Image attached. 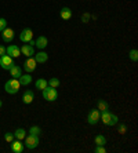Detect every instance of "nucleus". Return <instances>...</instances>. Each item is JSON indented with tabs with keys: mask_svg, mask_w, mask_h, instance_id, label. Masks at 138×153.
Segmentation results:
<instances>
[{
	"mask_svg": "<svg viewBox=\"0 0 138 153\" xmlns=\"http://www.w3.org/2000/svg\"><path fill=\"white\" fill-rule=\"evenodd\" d=\"M19 80L18 79H10L8 82H6V84H4V90H6V93L8 94H17L18 91H19Z\"/></svg>",
	"mask_w": 138,
	"mask_h": 153,
	"instance_id": "obj_1",
	"label": "nucleus"
},
{
	"mask_svg": "<svg viewBox=\"0 0 138 153\" xmlns=\"http://www.w3.org/2000/svg\"><path fill=\"white\" fill-rule=\"evenodd\" d=\"M42 93H43V98H44L46 101H48V102L55 101V100H57V97H58L57 90L54 88V87H50V85H47V87L43 90Z\"/></svg>",
	"mask_w": 138,
	"mask_h": 153,
	"instance_id": "obj_2",
	"label": "nucleus"
},
{
	"mask_svg": "<svg viewBox=\"0 0 138 153\" xmlns=\"http://www.w3.org/2000/svg\"><path fill=\"white\" fill-rule=\"evenodd\" d=\"M40 143V139L37 135H32V134H29L28 137H25V146L28 148V149H35L37 148Z\"/></svg>",
	"mask_w": 138,
	"mask_h": 153,
	"instance_id": "obj_3",
	"label": "nucleus"
},
{
	"mask_svg": "<svg viewBox=\"0 0 138 153\" xmlns=\"http://www.w3.org/2000/svg\"><path fill=\"white\" fill-rule=\"evenodd\" d=\"M14 65V61H13V58L10 57V55H1L0 57V66L4 69V71H8V69L11 68Z\"/></svg>",
	"mask_w": 138,
	"mask_h": 153,
	"instance_id": "obj_4",
	"label": "nucleus"
},
{
	"mask_svg": "<svg viewBox=\"0 0 138 153\" xmlns=\"http://www.w3.org/2000/svg\"><path fill=\"white\" fill-rule=\"evenodd\" d=\"M99 114L101 112L98 109H91L87 114V121H89V124H97V121L99 120Z\"/></svg>",
	"mask_w": 138,
	"mask_h": 153,
	"instance_id": "obj_5",
	"label": "nucleus"
},
{
	"mask_svg": "<svg viewBox=\"0 0 138 153\" xmlns=\"http://www.w3.org/2000/svg\"><path fill=\"white\" fill-rule=\"evenodd\" d=\"M6 54L10 55L11 58H17L21 55V50H19V47H17L15 44H11V46H8L7 48H6Z\"/></svg>",
	"mask_w": 138,
	"mask_h": 153,
	"instance_id": "obj_6",
	"label": "nucleus"
},
{
	"mask_svg": "<svg viewBox=\"0 0 138 153\" xmlns=\"http://www.w3.org/2000/svg\"><path fill=\"white\" fill-rule=\"evenodd\" d=\"M36 65H37V62L35 61V58H32V57H29L28 59L25 61V64H24V69L28 73H31V72H33L36 69Z\"/></svg>",
	"mask_w": 138,
	"mask_h": 153,
	"instance_id": "obj_7",
	"label": "nucleus"
},
{
	"mask_svg": "<svg viewBox=\"0 0 138 153\" xmlns=\"http://www.w3.org/2000/svg\"><path fill=\"white\" fill-rule=\"evenodd\" d=\"M33 37V32L31 29H24L21 33H19V40L22 43H29Z\"/></svg>",
	"mask_w": 138,
	"mask_h": 153,
	"instance_id": "obj_8",
	"label": "nucleus"
},
{
	"mask_svg": "<svg viewBox=\"0 0 138 153\" xmlns=\"http://www.w3.org/2000/svg\"><path fill=\"white\" fill-rule=\"evenodd\" d=\"M1 37H3V42L4 43H11L13 39H14V30L11 28H6L1 33Z\"/></svg>",
	"mask_w": 138,
	"mask_h": 153,
	"instance_id": "obj_9",
	"label": "nucleus"
},
{
	"mask_svg": "<svg viewBox=\"0 0 138 153\" xmlns=\"http://www.w3.org/2000/svg\"><path fill=\"white\" fill-rule=\"evenodd\" d=\"M21 54L22 55H25V57H32V55H35V50H33V46H31V44H24V46L21 47Z\"/></svg>",
	"mask_w": 138,
	"mask_h": 153,
	"instance_id": "obj_10",
	"label": "nucleus"
},
{
	"mask_svg": "<svg viewBox=\"0 0 138 153\" xmlns=\"http://www.w3.org/2000/svg\"><path fill=\"white\" fill-rule=\"evenodd\" d=\"M11 152H14V153H22V152H24V143H22L19 139H17V141H13V142H11Z\"/></svg>",
	"mask_w": 138,
	"mask_h": 153,
	"instance_id": "obj_11",
	"label": "nucleus"
},
{
	"mask_svg": "<svg viewBox=\"0 0 138 153\" xmlns=\"http://www.w3.org/2000/svg\"><path fill=\"white\" fill-rule=\"evenodd\" d=\"M47 44H48V40H47L46 36H39V37L35 40V46L37 47V48H40V50L46 48Z\"/></svg>",
	"mask_w": 138,
	"mask_h": 153,
	"instance_id": "obj_12",
	"label": "nucleus"
},
{
	"mask_svg": "<svg viewBox=\"0 0 138 153\" xmlns=\"http://www.w3.org/2000/svg\"><path fill=\"white\" fill-rule=\"evenodd\" d=\"M8 71H10L11 77H14V79H19V77H21V75H22V69L19 68L18 65H15V64L13 65Z\"/></svg>",
	"mask_w": 138,
	"mask_h": 153,
	"instance_id": "obj_13",
	"label": "nucleus"
},
{
	"mask_svg": "<svg viewBox=\"0 0 138 153\" xmlns=\"http://www.w3.org/2000/svg\"><path fill=\"white\" fill-rule=\"evenodd\" d=\"M33 98H35V95H33V91H31V90H26L24 94H22V101H24V103H32L33 102Z\"/></svg>",
	"mask_w": 138,
	"mask_h": 153,
	"instance_id": "obj_14",
	"label": "nucleus"
},
{
	"mask_svg": "<svg viewBox=\"0 0 138 153\" xmlns=\"http://www.w3.org/2000/svg\"><path fill=\"white\" fill-rule=\"evenodd\" d=\"M99 119L102 120L104 124L110 126V120H112V113H109V111L101 112V114H99Z\"/></svg>",
	"mask_w": 138,
	"mask_h": 153,
	"instance_id": "obj_15",
	"label": "nucleus"
},
{
	"mask_svg": "<svg viewBox=\"0 0 138 153\" xmlns=\"http://www.w3.org/2000/svg\"><path fill=\"white\" fill-rule=\"evenodd\" d=\"M47 59H48V55H47V53H44V51H40V53H37L35 55V61L37 64H44Z\"/></svg>",
	"mask_w": 138,
	"mask_h": 153,
	"instance_id": "obj_16",
	"label": "nucleus"
},
{
	"mask_svg": "<svg viewBox=\"0 0 138 153\" xmlns=\"http://www.w3.org/2000/svg\"><path fill=\"white\" fill-rule=\"evenodd\" d=\"M61 18L62 19H71L72 18V11L69 7H64V8H61V13H60Z\"/></svg>",
	"mask_w": 138,
	"mask_h": 153,
	"instance_id": "obj_17",
	"label": "nucleus"
},
{
	"mask_svg": "<svg viewBox=\"0 0 138 153\" xmlns=\"http://www.w3.org/2000/svg\"><path fill=\"white\" fill-rule=\"evenodd\" d=\"M19 80V84L21 85H28L32 83V76L31 75H21V77L18 79Z\"/></svg>",
	"mask_w": 138,
	"mask_h": 153,
	"instance_id": "obj_18",
	"label": "nucleus"
},
{
	"mask_svg": "<svg viewBox=\"0 0 138 153\" xmlns=\"http://www.w3.org/2000/svg\"><path fill=\"white\" fill-rule=\"evenodd\" d=\"M25 137H26V131H25L24 128H17L14 132V138L19 139V141H22V139H25Z\"/></svg>",
	"mask_w": 138,
	"mask_h": 153,
	"instance_id": "obj_19",
	"label": "nucleus"
},
{
	"mask_svg": "<svg viewBox=\"0 0 138 153\" xmlns=\"http://www.w3.org/2000/svg\"><path fill=\"white\" fill-rule=\"evenodd\" d=\"M35 85H36V88H37V90L43 91V90L46 88V87H47L48 84H47V80H44V79H39V80H36Z\"/></svg>",
	"mask_w": 138,
	"mask_h": 153,
	"instance_id": "obj_20",
	"label": "nucleus"
},
{
	"mask_svg": "<svg viewBox=\"0 0 138 153\" xmlns=\"http://www.w3.org/2000/svg\"><path fill=\"white\" fill-rule=\"evenodd\" d=\"M98 111L99 112H105V111H109V105L108 102L104 100H99L98 101Z\"/></svg>",
	"mask_w": 138,
	"mask_h": 153,
	"instance_id": "obj_21",
	"label": "nucleus"
},
{
	"mask_svg": "<svg viewBox=\"0 0 138 153\" xmlns=\"http://www.w3.org/2000/svg\"><path fill=\"white\" fill-rule=\"evenodd\" d=\"M94 141H95V145H101V146H105L108 143V141H106V138L104 135H97Z\"/></svg>",
	"mask_w": 138,
	"mask_h": 153,
	"instance_id": "obj_22",
	"label": "nucleus"
},
{
	"mask_svg": "<svg viewBox=\"0 0 138 153\" xmlns=\"http://www.w3.org/2000/svg\"><path fill=\"white\" fill-rule=\"evenodd\" d=\"M47 84H48L50 87H54V88H57L58 85H60V80H58L57 77H51L48 82H47Z\"/></svg>",
	"mask_w": 138,
	"mask_h": 153,
	"instance_id": "obj_23",
	"label": "nucleus"
},
{
	"mask_svg": "<svg viewBox=\"0 0 138 153\" xmlns=\"http://www.w3.org/2000/svg\"><path fill=\"white\" fill-rule=\"evenodd\" d=\"M29 132H31L32 135H37V137H39L40 134H42V130H40V127H37V126H32V127H31V130H29Z\"/></svg>",
	"mask_w": 138,
	"mask_h": 153,
	"instance_id": "obj_24",
	"label": "nucleus"
},
{
	"mask_svg": "<svg viewBox=\"0 0 138 153\" xmlns=\"http://www.w3.org/2000/svg\"><path fill=\"white\" fill-rule=\"evenodd\" d=\"M128 58H130L131 61H134V62L135 61H138V51L135 50V48L134 50H131L130 53H128Z\"/></svg>",
	"mask_w": 138,
	"mask_h": 153,
	"instance_id": "obj_25",
	"label": "nucleus"
},
{
	"mask_svg": "<svg viewBox=\"0 0 138 153\" xmlns=\"http://www.w3.org/2000/svg\"><path fill=\"white\" fill-rule=\"evenodd\" d=\"M4 139H6L8 143H11L13 141H14V134H11V132H6V134H4Z\"/></svg>",
	"mask_w": 138,
	"mask_h": 153,
	"instance_id": "obj_26",
	"label": "nucleus"
},
{
	"mask_svg": "<svg viewBox=\"0 0 138 153\" xmlns=\"http://www.w3.org/2000/svg\"><path fill=\"white\" fill-rule=\"evenodd\" d=\"M6 28H7V21L4 18H0V32H3Z\"/></svg>",
	"mask_w": 138,
	"mask_h": 153,
	"instance_id": "obj_27",
	"label": "nucleus"
},
{
	"mask_svg": "<svg viewBox=\"0 0 138 153\" xmlns=\"http://www.w3.org/2000/svg\"><path fill=\"white\" fill-rule=\"evenodd\" d=\"M94 152H95V153H105V152H106V149H105V146L97 145V146H95V149H94Z\"/></svg>",
	"mask_w": 138,
	"mask_h": 153,
	"instance_id": "obj_28",
	"label": "nucleus"
},
{
	"mask_svg": "<svg viewBox=\"0 0 138 153\" xmlns=\"http://www.w3.org/2000/svg\"><path fill=\"white\" fill-rule=\"evenodd\" d=\"M89 19H90V14H89V13H86V14L81 15V22L87 24V22H89Z\"/></svg>",
	"mask_w": 138,
	"mask_h": 153,
	"instance_id": "obj_29",
	"label": "nucleus"
},
{
	"mask_svg": "<svg viewBox=\"0 0 138 153\" xmlns=\"http://www.w3.org/2000/svg\"><path fill=\"white\" fill-rule=\"evenodd\" d=\"M117 121H119V119H117L116 114H112V120H110V126H115L117 124Z\"/></svg>",
	"mask_w": 138,
	"mask_h": 153,
	"instance_id": "obj_30",
	"label": "nucleus"
},
{
	"mask_svg": "<svg viewBox=\"0 0 138 153\" xmlns=\"http://www.w3.org/2000/svg\"><path fill=\"white\" fill-rule=\"evenodd\" d=\"M119 132H120V134H126V124L119 126Z\"/></svg>",
	"mask_w": 138,
	"mask_h": 153,
	"instance_id": "obj_31",
	"label": "nucleus"
},
{
	"mask_svg": "<svg viewBox=\"0 0 138 153\" xmlns=\"http://www.w3.org/2000/svg\"><path fill=\"white\" fill-rule=\"evenodd\" d=\"M1 55H6V47L4 46H0V57Z\"/></svg>",
	"mask_w": 138,
	"mask_h": 153,
	"instance_id": "obj_32",
	"label": "nucleus"
},
{
	"mask_svg": "<svg viewBox=\"0 0 138 153\" xmlns=\"http://www.w3.org/2000/svg\"><path fill=\"white\" fill-rule=\"evenodd\" d=\"M1 105H3V102H1V100H0V108H1Z\"/></svg>",
	"mask_w": 138,
	"mask_h": 153,
	"instance_id": "obj_33",
	"label": "nucleus"
}]
</instances>
